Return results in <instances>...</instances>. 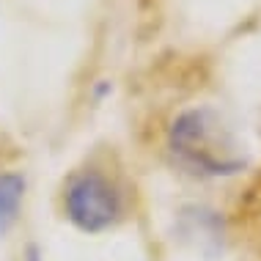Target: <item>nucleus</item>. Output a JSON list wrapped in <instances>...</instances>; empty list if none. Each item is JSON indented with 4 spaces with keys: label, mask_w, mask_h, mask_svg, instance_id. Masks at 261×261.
<instances>
[{
    "label": "nucleus",
    "mask_w": 261,
    "mask_h": 261,
    "mask_svg": "<svg viewBox=\"0 0 261 261\" xmlns=\"http://www.w3.org/2000/svg\"><path fill=\"white\" fill-rule=\"evenodd\" d=\"M165 143L176 165L195 176H234L248 165V151L234 126L212 105H193L176 113Z\"/></svg>",
    "instance_id": "nucleus-1"
},
{
    "label": "nucleus",
    "mask_w": 261,
    "mask_h": 261,
    "mask_svg": "<svg viewBox=\"0 0 261 261\" xmlns=\"http://www.w3.org/2000/svg\"><path fill=\"white\" fill-rule=\"evenodd\" d=\"M66 217L86 234H99L118 223L124 212V198L118 187L99 171H83L72 176L63 193Z\"/></svg>",
    "instance_id": "nucleus-2"
},
{
    "label": "nucleus",
    "mask_w": 261,
    "mask_h": 261,
    "mask_svg": "<svg viewBox=\"0 0 261 261\" xmlns=\"http://www.w3.org/2000/svg\"><path fill=\"white\" fill-rule=\"evenodd\" d=\"M25 198V179L19 173H0V239L17 223L19 203Z\"/></svg>",
    "instance_id": "nucleus-3"
},
{
    "label": "nucleus",
    "mask_w": 261,
    "mask_h": 261,
    "mask_svg": "<svg viewBox=\"0 0 261 261\" xmlns=\"http://www.w3.org/2000/svg\"><path fill=\"white\" fill-rule=\"evenodd\" d=\"M258 212H261V185H258Z\"/></svg>",
    "instance_id": "nucleus-4"
}]
</instances>
